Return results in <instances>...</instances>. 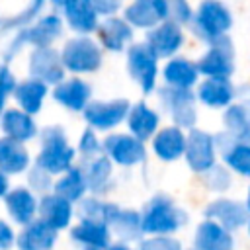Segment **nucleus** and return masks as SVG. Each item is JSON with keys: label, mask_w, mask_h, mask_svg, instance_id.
<instances>
[{"label": "nucleus", "mask_w": 250, "mask_h": 250, "mask_svg": "<svg viewBox=\"0 0 250 250\" xmlns=\"http://www.w3.org/2000/svg\"><path fill=\"white\" fill-rule=\"evenodd\" d=\"M43 150L37 156V168L45 170L47 174L66 172L74 158V150L66 145L64 131L61 127H47L41 133Z\"/></svg>", "instance_id": "f257e3e1"}, {"label": "nucleus", "mask_w": 250, "mask_h": 250, "mask_svg": "<svg viewBox=\"0 0 250 250\" xmlns=\"http://www.w3.org/2000/svg\"><path fill=\"white\" fill-rule=\"evenodd\" d=\"M186 223V215L164 195H156L141 217V230L150 234H168Z\"/></svg>", "instance_id": "f03ea898"}, {"label": "nucleus", "mask_w": 250, "mask_h": 250, "mask_svg": "<svg viewBox=\"0 0 250 250\" xmlns=\"http://www.w3.org/2000/svg\"><path fill=\"white\" fill-rule=\"evenodd\" d=\"M230 14L229 10L217 0L201 2L197 16H195V31L203 41H219L225 37L227 29L230 27Z\"/></svg>", "instance_id": "7ed1b4c3"}, {"label": "nucleus", "mask_w": 250, "mask_h": 250, "mask_svg": "<svg viewBox=\"0 0 250 250\" xmlns=\"http://www.w3.org/2000/svg\"><path fill=\"white\" fill-rule=\"evenodd\" d=\"M61 61H62V66L72 72H92L100 66L102 53L92 39L74 37L64 45L61 53Z\"/></svg>", "instance_id": "20e7f679"}, {"label": "nucleus", "mask_w": 250, "mask_h": 250, "mask_svg": "<svg viewBox=\"0 0 250 250\" xmlns=\"http://www.w3.org/2000/svg\"><path fill=\"white\" fill-rule=\"evenodd\" d=\"M197 72L207 74L209 78H227L232 72V47L227 37H221L213 47L201 57Z\"/></svg>", "instance_id": "39448f33"}, {"label": "nucleus", "mask_w": 250, "mask_h": 250, "mask_svg": "<svg viewBox=\"0 0 250 250\" xmlns=\"http://www.w3.org/2000/svg\"><path fill=\"white\" fill-rule=\"evenodd\" d=\"M129 111L127 100H113V102H90L84 107V117L96 129H111L125 119Z\"/></svg>", "instance_id": "423d86ee"}, {"label": "nucleus", "mask_w": 250, "mask_h": 250, "mask_svg": "<svg viewBox=\"0 0 250 250\" xmlns=\"http://www.w3.org/2000/svg\"><path fill=\"white\" fill-rule=\"evenodd\" d=\"M184 154L188 158V164L193 170H197V172H205V170L213 168L215 166V145H213V137H209L203 131H191L189 137L186 139Z\"/></svg>", "instance_id": "0eeeda50"}, {"label": "nucleus", "mask_w": 250, "mask_h": 250, "mask_svg": "<svg viewBox=\"0 0 250 250\" xmlns=\"http://www.w3.org/2000/svg\"><path fill=\"white\" fill-rule=\"evenodd\" d=\"M29 70L35 76V80H41L43 84H55L62 80L64 66L61 61V55L49 47H37L31 53L29 59Z\"/></svg>", "instance_id": "6e6552de"}, {"label": "nucleus", "mask_w": 250, "mask_h": 250, "mask_svg": "<svg viewBox=\"0 0 250 250\" xmlns=\"http://www.w3.org/2000/svg\"><path fill=\"white\" fill-rule=\"evenodd\" d=\"M129 70L133 78L143 86L145 92H150L156 84V57L148 45H133L129 49Z\"/></svg>", "instance_id": "1a4fd4ad"}, {"label": "nucleus", "mask_w": 250, "mask_h": 250, "mask_svg": "<svg viewBox=\"0 0 250 250\" xmlns=\"http://www.w3.org/2000/svg\"><path fill=\"white\" fill-rule=\"evenodd\" d=\"M162 104L168 107L172 117L176 119L178 125L182 127H191L195 123V109H193V96L189 90H180V88H162L160 92Z\"/></svg>", "instance_id": "9d476101"}, {"label": "nucleus", "mask_w": 250, "mask_h": 250, "mask_svg": "<svg viewBox=\"0 0 250 250\" xmlns=\"http://www.w3.org/2000/svg\"><path fill=\"white\" fill-rule=\"evenodd\" d=\"M105 152L123 166H133L145 158V146L133 135H109L104 141Z\"/></svg>", "instance_id": "9b49d317"}, {"label": "nucleus", "mask_w": 250, "mask_h": 250, "mask_svg": "<svg viewBox=\"0 0 250 250\" xmlns=\"http://www.w3.org/2000/svg\"><path fill=\"white\" fill-rule=\"evenodd\" d=\"M168 18V0H137L125 10V20L137 27H152Z\"/></svg>", "instance_id": "f8f14e48"}, {"label": "nucleus", "mask_w": 250, "mask_h": 250, "mask_svg": "<svg viewBox=\"0 0 250 250\" xmlns=\"http://www.w3.org/2000/svg\"><path fill=\"white\" fill-rule=\"evenodd\" d=\"M146 45H148V49L152 51L154 57H170V55H174L178 51V47L182 45V31H180L178 23L164 21L162 25L152 29L148 33Z\"/></svg>", "instance_id": "ddd939ff"}, {"label": "nucleus", "mask_w": 250, "mask_h": 250, "mask_svg": "<svg viewBox=\"0 0 250 250\" xmlns=\"http://www.w3.org/2000/svg\"><path fill=\"white\" fill-rule=\"evenodd\" d=\"M207 217L213 223L221 225L223 229L230 230V229H238L248 221V211L236 201L217 199L207 207Z\"/></svg>", "instance_id": "4468645a"}, {"label": "nucleus", "mask_w": 250, "mask_h": 250, "mask_svg": "<svg viewBox=\"0 0 250 250\" xmlns=\"http://www.w3.org/2000/svg\"><path fill=\"white\" fill-rule=\"evenodd\" d=\"M39 221L49 225L51 229H64L70 223L72 217V207L70 201L62 199L61 195H45L39 203Z\"/></svg>", "instance_id": "2eb2a0df"}, {"label": "nucleus", "mask_w": 250, "mask_h": 250, "mask_svg": "<svg viewBox=\"0 0 250 250\" xmlns=\"http://www.w3.org/2000/svg\"><path fill=\"white\" fill-rule=\"evenodd\" d=\"M57 240V230L43 221H31L18 236L20 250H49Z\"/></svg>", "instance_id": "dca6fc26"}, {"label": "nucleus", "mask_w": 250, "mask_h": 250, "mask_svg": "<svg viewBox=\"0 0 250 250\" xmlns=\"http://www.w3.org/2000/svg\"><path fill=\"white\" fill-rule=\"evenodd\" d=\"M64 16L72 29L90 33L98 27V12L94 10L90 0H66Z\"/></svg>", "instance_id": "f3484780"}, {"label": "nucleus", "mask_w": 250, "mask_h": 250, "mask_svg": "<svg viewBox=\"0 0 250 250\" xmlns=\"http://www.w3.org/2000/svg\"><path fill=\"white\" fill-rule=\"evenodd\" d=\"M6 209L20 225H29L37 213V201L29 189L18 188L6 195Z\"/></svg>", "instance_id": "a211bd4d"}, {"label": "nucleus", "mask_w": 250, "mask_h": 250, "mask_svg": "<svg viewBox=\"0 0 250 250\" xmlns=\"http://www.w3.org/2000/svg\"><path fill=\"white\" fill-rule=\"evenodd\" d=\"M62 31V23L57 16H45L35 25L25 27L20 37L23 43H33L35 47H47L51 41H55Z\"/></svg>", "instance_id": "6ab92c4d"}, {"label": "nucleus", "mask_w": 250, "mask_h": 250, "mask_svg": "<svg viewBox=\"0 0 250 250\" xmlns=\"http://www.w3.org/2000/svg\"><path fill=\"white\" fill-rule=\"evenodd\" d=\"M2 129L6 133V139L18 141V143L27 141V139H31L37 133L35 123L29 117V113L20 111V109L4 111V115H2Z\"/></svg>", "instance_id": "aec40b11"}, {"label": "nucleus", "mask_w": 250, "mask_h": 250, "mask_svg": "<svg viewBox=\"0 0 250 250\" xmlns=\"http://www.w3.org/2000/svg\"><path fill=\"white\" fill-rule=\"evenodd\" d=\"M53 96L59 104L68 109H84L90 100V86L78 78H72L68 82H61L55 88Z\"/></svg>", "instance_id": "412c9836"}, {"label": "nucleus", "mask_w": 250, "mask_h": 250, "mask_svg": "<svg viewBox=\"0 0 250 250\" xmlns=\"http://www.w3.org/2000/svg\"><path fill=\"white\" fill-rule=\"evenodd\" d=\"M195 244L199 250H232V238L229 230L213 221L199 225L195 234Z\"/></svg>", "instance_id": "4be33fe9"}, {"label": "nucleus", "mask_w": 250, "mask_h": 250, "mask_svg": "<svg viewBox=\"0 0 250 250\" xmlns=\"http://www.w3.org/2000/svg\"><path fill=\"white\" fill-rule=\"evenodd\" d=\"M199 100L213 107L229 105L234 98V88L227 78H209L199 86Z\"/></svg>", "instance_id": "5701e85b"}, {"label": "nucleus", "mask_w": 250, "mask_h": 250, "mask_svg": "<svg viewBox=\"0 0 250 250\" xmlns=\"http://www.w3.org/2000/svg\"><path fill=\"white\" fill-rule=\"evenodd\" d=\"M184 146H186V137L178 127L162 129L152 141V148L162 160H176L178 156L184 154Z\"/></svg>", "instance_id": "b1692460"}, {"label": "nucleus", "mask_w": 250, "mask_h": 250, "mask_svg": "<svg viewBox=\"0 0 250 250\" xmlns=\"http://www.w3.org/2000/svg\"><path fill=\"white\" fill-rule=\"evenodd\" d=\"M27 164H29V154L18 141H12V139L0 141V172L18 174V172H23Z\"/></svg>", "instance_id": "393cba45"}, {"label": "nucleus", "mask_w": 250, "mask_h": 250, "mask_svg": "<svg viewBox=\"0 0 250 250\" xmlns=\"http://www.w3.org/2000/svg\"><path fill=\"white\" fill-rule=\"evenodd\" d=\"M72 238L88 248H105L109 246V229L104 223H94V221H82L78 227L72 229Z\"/></svg>", "instance_id": "a878e982"}, {"label": "nucleus", "mask_w": 250, "mask_h": 250, "mask_svg": "<svg viewBox=\"0 0 250 250\" xmlns=\"http://www.w3.org/2000/svg\"><path fill=\"white\" fill-rule=\"evenodd\" d=\"M98 31H100V39H102L104 47H107L111 51H121L125 47V43H129L133 37L129 23L125 20H115V18L105 20L98 27Z\"/></svg>", "instance_id": "bb28decb"}, {"label": "nucleus", "mask_w": 250, "mask_h": 250, "mask_svg": "<svg viewBox=\"0 0 250 250\" xmlns=\"http://www.w3.org/2000/svg\"><path fill=\"white\" fill-rule=\"evenodd\" d=\"M164 78L170 88L189 90V86L197 80V66L186 59H172L164 68Z\"/></svg>", "instance_id": "cd10ccee"}, {"label": "nucleus", "mask_w": 250, "mask_h": 250, "mask_svg": "<svg viewBox=\"0 0 250 250\" xmlns=\"http://www.w3.org/2000/svg\"><path fill=\"white\" fill-rule=\"evenodd\" d=\"M16 100L18 104L23 107L25 113H37L41 109V104H43V98L47 94V86L41 82V80H25L21 84H16Z\"/></svg>", "instance_id": "c85d7f7f"}, {"label": "nucleus", "mask_w": 250, "mask_h": 250, "mask_svg": "<svg viewBox=\"0 0 250 250\" xmlns=\"http://www.w3.org/2000/svg\"><path fill=\"white\" fill-rule=\"evenodd\" d=\"M158 127V115L145 104H137L129 113V129L135 139L145 141L148 139L154 129Z\"/></svg>", "instance_id": "c756f323"}, {"label": "nucleus", "mask_w": 250, "mask_h": 250, "mask_svg": "<svg viewBox=\"0 0 250 250\" xmlns=\"http://www.w3.org/2000/svg\"><path fill=\"white\" fill-rule=\"evenodd\" d=\"M84 191H86V180H84V172L78 168H68L66 174L55 184V193L66 201L80 199Z\"/></svg>", "instance_id": "7c9ffc66"}, {"label": "nucleus", "mask_w": 250, "mask_h": 250, "mask_svg": "<svg viewBox=\"0 0 250 250\" xmlns=\"http://www.w3.org/2000/svg\"><path fill=\"white\" fill-rule=\"evenodd\" d=\"M225 123L230 131V137L246 143L250 139V109L244 104H236L232 105L227 115H225Z\"/></svg>", "instance_id": "2f4dec72"}, {"label": "nucleus", "mask_w": 250, "mask_h": 250, "mask_svg": "<svg viewBox=\"0 0 250 250\" xmlns=\"http://www.w3.org/2000/svg\"><path fill=\"white\" fill-rule=\"evenodd\" d=\"M225 154V160L230 168H234L238 174L250 176V145L240 143L230 137V143L225 146H219Z\"/></svg>", "instance_id": "473e14b6"}, {"label": "nucleus", "mask_w": 250, "mask_h": 250, "mask_svg": "<svg viewBox=\"0 0 250 250\" xmlns=\"http://www.w3.org/2000/svg\"><path fill=\"white\" fill-rule=\"evenodd\" d=\"M109 174H111L109 158H107V156H96V158L88 164L86 174H84L86 188H90V189H92V191H96V193L104 191V189H105V186H107Z\"/></svg>", "instance_id": "72a5a7b5"}, {"label": "nucleus", "mask_w": 250, "mask_h": 250, "mask_svg": "<svg viewBox=\"0 0 250 250\" xmlns=\"http://www.w3.org/2000/svg\"><path fill=\"white\" fill-rule=\"evenodd\" d=\"M119 209L115 205L105 203V201H100L96 197L86 199V201L80 203V217H82V221H94V223L109 225V221L113 219V215Z\"/></svg>", "instance_id": "f704fd0d"}, {"label": "nucleus", "mask_w": 250, "mask_h": 250, "mask_svg": "<svg viewBox=\"0 0 250 250\" xmlns=\"http://www.w3.org/2000/svg\"><path fill=\"white\" fill-rule=\"evenodd\" d=\"M109 225L113 227V230L125 238V240H131V238H137L143 230H141V215L135 213V211H117L113 215V219L109 221Z\"/></svg>", "instance_id": "c9c22d12"}, {"label": "nucleus", "mask_w": 250, "mask_h": 250, "mask_svg": "<svg viewBox=\"0 0 250 250\" xmlns=\"http://www.w3.org/2000/svg\"><path fill=\"white\" fill-rule=\"evenodd\" d=\"M168 16H172L170 21L182 23V21H188L191 18V12L184 0H172V2H168Z\"/></svg>", "instance_id": "e433bc0d"}, {"label": "nucleus", "mask_w": 250, "mask_h": 250, "mask_svg": "<svg viewBox=\"0 0 250 250\" xmlns=\"http://www.w3.org/2000/svg\"><path fill=\"white\" fill-rule=\"evenodd\" d=\"M41 4H43V0H33L31 4H29V8L25 10V12H21V14H18L16 18H12V20H6L4 21V27H14V25H25L29 20H33V16L41 10Z\"/></svg>", "instance_id": "4c0bfd02"}, {"label": "nucleus", "mask_w": 250, "mask_h": 250, "mask_svg": "<svg viewBox=\"0 0 250 250\" xmlns=\"http://www.w3.org/2000/svg\"><path fill=\"white\" fill-rule=\"evenodd\" d=\"M139 250H180V244L170 238H152L141 242Z\"/></svg>", "instance_id": "58836bf2"}, {"label": "nucleus", "mask_w": 250, "mask_h": 250, "mask_svg": "<svg viewBox=\"0 0 250 250\" xmlns=\"http://www.w3.org/2000/svg\"><path fill=\"white\" fill-rule=\"evenodd\" d=\"M80 152L84 156H96L100 152V143L92 131H86L80 139Z\"/></svg>", "instance_id": "ea45409f"}, {"label": "nucleus", "mask_w": 250, "mask_h": 250, "mask_svg": "<svg viewBox=\"0 0 250 250\" xmlns=\"http://www.w3.org/2000/svg\"><path fill=\"white\" fill-rule=\"evenodd\" d=\"M29 184H31L35 189L43 191V189H47V188L51 186V180H49V174H47L45 170L35 168V170L29 174Z\"/></svg>", "instance_id": "a19ab883"}, {"label": "nucleus", "mask_w": 250, "mask_h": 250, "mask_svg": "<svg viewBox=\"0 0 250 250\" xmlns=\"http://www.w3.org/2000/svg\"><path fill=\"white\" fill-rule=\"evenodd\" d=\"M98 14H111L119 8L121 0H90Z\"/></svg>", "instance_id": "79ce46f5"}, {"label": "nucleus", "mask_w": 250, "mask_h": 250, "mask_svg": "<svg viewBox=\"0 0 250 250\" xmlns=\"http://www.w3.org/2000/svg\"><path fill=\"white\" fill-rule=\"evenodd\" d=\"M0 88H2L6 94H10V92L16 90V78H14V74H12L6 66L0 68Z\"/></svg>", "instance_id": "37998d69"}, {"label": "nucleus", "mask_w": 250, "mask_h": 250, "mask_svg": "<svg viewBox=\"0 0 250 250\" xmlns=\"http://www.w3.org/2000/svg\"><path fill=\"white\" fill-rule=\"evenodd\" d=\"M12 242H14V232H12V229H10L4 221H0V250L10 248Z\"/></svg>", "instance_id": "c03bdc74"}, {"label": "nucleus", "mask_w": 250, "mask_h": 250, "mask_svg": "<svg viewBox=\"0 0 250 250\" xmlns=\"http://www.w3.org/2000/svg\"><path fill=\"white\" fill-rule=\"evenodd\" d=\"M6 191H8V178L4 172H0V197L6 195Z\"/></svg>", "instance_id": "a18cd8bd"}, {"label": "nucleus", "mask_w": 250, "mask_h": 250, "mask_svg": "<svg viewBox=\"0 0 250 250\" xmlns=\"http://www.w3.org/2000/svg\"><path fill=\"white\" fill-rule=\"evenodd\" d=\"M107 250H131V248H127L125 244H111L107 246Z\"/></svg>", "instance_id": "49530a36"}, {"label": "nucleus", "mask_w": 250, "mask_h": 250, "mask_svg": "<svg viewBox=\"0 0 250 250\" xmlns=\"http://www.w3.org/2000/svg\"><path fill=\"white\" fill-rule=\"evenodd\" d=\"M6 96H8V94H6V92H4L2 88H0V111H2V107H4V102H6Z\"/></svg>", "instance_id": "de8ad7c7"}, {"label": "nucleus", "mask_w": 250, "mask_h": 250, "mask_svg": "<svg viewBox=\"0 0 250 250\" xmlns=\"http://www.w3.org/2000/svg\"><path fill=\"white\" fill-rule=\"evenodd\" d=\"M53 2L59 4V6H64V4H66V0H53Z\"/></svg>", "instance_id": "09e8293b"}, {"label": "nucleus", "mask_w": 250, "mask_h": 250, "mask_svg": "<svg viewBox=\"0 0 250 250\" xmlns=\"http://www.w3.org/2000/svg\"><path fill=\"white\" fill-rule=\"evenodd\" d=\"M248 211H250V191H248Z\"/></svg>", "instance_id": "8fccbe9b"}, {"label": "nucleus", "mask_w": 250, "mask_h": 250, "mask_svg": "<svg viewBox=\"0 0 250 250\" xmlns=\"http://www.w3.org/2000/svg\"><path fill=\"white\" fill-rule=\"evenodd\" d=\"M86 250H96V248H86Z\"/></svg>", "instance_id": "3c124183"}, {"label": "nucleus", "mask_w": 250, "mask_h": 250, "mask_svg": "<svg viewBox=\"0 0 250 250\" xmlns=\"http://www.w3.org/2000/svg\"><path fill=\"white\" fill-rule=\"evenodd\" d=\"M248 229H250V227H248Z\"/></svg>", "instance_id": "603ef678"}]
</instances>
